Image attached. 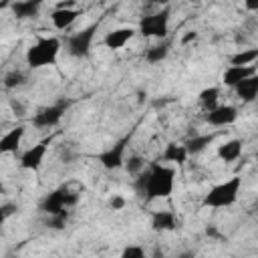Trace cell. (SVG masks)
Here are the masks:
<instances>
[{
    "label": "cell",
    "mask_w": 258,
    "mask_h": 258,
    "mask_svg": "<svg viewBox=\"0 0 258 258\" xmlns=\"http://www.w3.org/2000/svg\"><path fill=\"white\" fill-rule=\"evenodd\" d=\"M133 185H135L137 196L143 198L145 202L169 198L173 194V185H175V169L155 161L137 175Z\"/></svg>",
    "instance_id": "cell-1"
},
{
    "label": "cell",
    "mask_w": 258,
    "mask_h": 258,
    "mask_svg": "<svg viewBox=\"0 0 258 258\" xmlns=\"http://www.w3.org/2000/svg\"><path fill=\"white\" fill-rule=\"evenodd\" d=\"M240 187H242V177L234 175L226 181L216 183L214 187H210L202 200V208H212V210H220V208H230L236 204L238 196H240Z\"/></svg>",
    "instance_id": "cell-2"
},
{
    "label": "cell",
    "mask_w": 258,
    "mask_h": 258,
    "mask_svg": "<svg viewBox=\"0 0 258 258\" xmlns=\"http://www.w3.org/2000/svg\"><path fill=\"white\" fill-rule=\"evenodd\" d=\"M60 52V40L56 36H40L26 48V64L30 69H42L56 62Z\"/></svg>",
    "instance_id": "cell-3"
},
{
    "label": "cell",
    "mask_w": 258,
    "mask_h": 258,
    "mask_svg": "<svg viewBox=\"0 0 258 258\" xmlns=\"http://www.w3.org/2000/svg\"><path fill=\"white\" fill-rule=\"evenodd\" d=\"M169 8H161L157 12L145 14L139 18L137 30L145 36V38H165L167 30H169Z\"/></svg>",
    "instance_id": "cell-4"
},
{
    "label": "cell",
    "mask_w": 258,
    "mask_h": 258,
    "mask_svg": "<svg viewBox=\"0 0 258 258\" xmlns=\"http://www.w3.org/2000/svg\"><path fill=\"white\" fill-rule=\"evenodd\" d=\"M99 30V20L97 22H91L89 26L77 30L75 34L69 36L67 40V52L75 58H85L89 52H91V46H93V38Z\"/></svg>",
    "instance_id": "cell-5"
},
{
    "label": "cell",
    "mask_w": 258,
    "mask_h": 258,
    "mask_svg": "<svg viewBox=\"0 0 258 258\" xmlns=\"http://www.w3.org/2000/svg\"><path fill=\"white\" fill-rule=\"evenodd\" d=\"M77 202H79V194L71 191L69 185H60V187L52 189L50 194H46V198L40 204V210L48 216H54L67 208H73Z\"/></svg>",
    "instance_id": "cell-6"
},
{
    "label": "cell",
    "mask_w": 258,
    "mask_h": 258,
    "mask_svg": "<svg viewBox=\"0 0 258 258\" xmlns=\"http://www.w3.org/2000/svg\"><path fill=\"white\" fill-rule=\"evenodd\" d=\"M69 109V101H58L54 105L42 107L34 113L32 117V125L40 127V129H48V127H56L60 123V119L64 117V111Z\"/></svg>",
    "instance_id": "cell-7"
},
{
    "label": "cell",
    "mask_w": 258,
    "mask_h": 258,
    "mask_svg": "<svg viewBox=\"0 0 258 258\" xmlns=\"http://www.w3.org/2000/svg\"><path fill=\"white\" fill-rule=\"evenodd\" d=\"M131 137H133V131L131 133H127V135H123L119 141H115L109 149H105V151H101L99 153V161H101V165L105 167V169H119L121 165H123V161H125V149H127V143L131 141Z\"/></svg>",
    "instance_id": "cell-8"
},
{
    "label": "cell",
    "mask_w": 258,
    "mask_h": 258,
    "mask_svg": "<svg viewBox=\"0 0 258 258\" xmlns=\"http://www.w3.org/2000/svg\"><path fill=\"white\" fill-rule=\"evenodd\" d=\"M48 145H50V137L40 139L36 145L28 147V149L20 155V167H22V169H28V171H36V169L42 165V161H44V155H46V151H48Z\"/></svg>",
    "instance_id": "cell-9"
},
{
    "label": "cell",
    "mask_w": 258,
    "mask_h": 258,
    "mask_svg": "<svg viewBox=\"0 0 258 258\" xmlns=\"http://www.w3.org/2000/svg\"><path fill=\"white\" fill-rule=\"evenodd\" d=\"M238 119V109L234 105H218L216 109L206 113V121L212 127H226Z\"/></svg>",
    "instance_id": "cell-10"
},
{
    "label": "cell",
    "mask_w": 258,
    "mask_h": 258,
    "mask_svg": "<svg viewBox=\"0 0 258 258\" xmlns=\"http://www.w3.org/2000/svg\"><path fill=\"white\" fill-rule=\"evenodd\" d=\"M135 36V28L131 26H121V28H115V30H109L103 38V44L111 50H119L123 48L131 38Z\"/></svg>",
    "instance_id": "cell-11"
},
{
    "label": "cell",
    "mask_w": 258,
    "mask_h": 258,
    "mask_svg": "<svg viewBox=\"0 0 258 258\" xmlns=\"http://www.w3.org/2000/svg\"><path fill=\"white\" fill-rule=\"evenodd\" d=\"M177 228L175 214L169 210H155L151 212V230L153 232H171Z\"/></svg>",
    "instance_id": "cell-12"
},
{
    "label": "cell",
    "mask_w": 258,
    "mask_h": 258,
    "mask_svg": "<svg viewBox=\"0 0 258 258\" xmlns=\"http://www.w3.org/2000/svg\"><path fill=\"white\" fill-rule=\"evenodd\" d=\"M24 137V125H16L0 137V153H16Z\"/></svg>",
    "instance_id": "cell-13"
},
{
    "label": "cell",
    "mask_w": 258,
    "mask_h": 258,
    "mask_svg": "<svg viewBox=\"0 0 258 258\" xmlns=\"http://www.w3.org/2000/svg\"><path fill=\"white\" fill-rule=\"evenodd\" d=\"M252 75H256V67L254 64H250V67H228L224 71V75H222V83L226 87L234 89L240 81H244V79H248Z\"/></svg>",
    "instance_id": "cell-14"
},
{
    "label": "cell",
    "mask_w": 258,
    "mask_h": 258,
    "mask_svg": "<svg viewBox=\"0 0 258 258\" xmlns=\"http://www.w3.org/2000/svg\"><path fill=\"white\" fill-rule=\"evenodd\" d=\"M79 16H81V10H79V8H54L52 14H50V20H52L54 28L64 30V28H69Z\"/></svg>",
    "instance_id": "cell-15"
},
{
    "label": "cell",
    "mask_w": 258,
    "mask_h": 258,
    "mask_svg": "<svg viewBox=\"0 0 258 258\" xmlns=\"http://www.w3.org/2000/svg\"><path fill=\"white\" fill-rule=\"evenodd\" d=\"M10 8H12V14L18 20L36 18L38 16V10H40V2L38 0H18V2H12Z\"/></svg>",
    "instance_id": "cell-16"
},
{
    "label": "cell",
    "mask_w": 258,
    "mask_h": 258,
    "mask_svg": "<svg viewBox=\"0 0 258 258\" xmlns=\"http://www.w3.org/2000/svg\"><path fill=\"white\" fill-rule=\"evenodd\" d=\"M238 99H242L244 103H252L256 97H258V75H252L244 81H240L236 87H234Z\"/></svg>",
    "instance_id": "cell-17"
},
{
    "label": "cell",
    "mask_w": 258,
    "mask_h": 258,
    "mask_svg": "<svg viewBox=\"0 0 258 258\" xmlns=\"http://www.w3.org/2000/svg\"><path fill=\"white\" fill-rule=\"evenodd\" d=\"M242 147H244L242 139H230V141L218 145V157L226 163H232L242 155Z\"/></svg>",
    "instance_id": "cell-18"
},
{
    "label": "cell",
    "mask_w": 258,
    "mask_h": 258,
    "mask_svg": "<svg viewBox=\"0 0 258 258\" xmlns=\"http://www.w3.org/2000/svg\"><path fill=\"white\" fill-rule=\"evenodd\" d=\"M187 157H189V155H187V151H185L183 143H175V141H169V143L165 145L163 153H161V159H163V161L177 163V165L185 163V159H187ZM161 159H159V161H161Z\"/></svg>",
    "instance_id": "cell-19"
},
{
    "label": "cell",
    "mask_w": 258,
    "mask_h": 258,
    "mask_svg": "<svg viewBox=\"0 0 258 258\" xmlns=\"http://www.w3.org/2000/svg\"><path fill=\"white\" fill-rule=\"evenodd\" d=\"M214 139H216V133L194 135V137H189V139L183 141V147H185L187 155H198V153H202L210 143H214Z\"/></svg>",
    "instance_id": "cell-20"
},
{
    "label": "cell",
    "mask_w": 258,
    "mask_h": 258,
    "mask_svg": "<svg viewBox=\"0 0 258 258\" xmlns=\"http://www.w3.org/2000/svg\"><path fill=\"white\" fill-rule=\"evenodd\" d=\"M169 46H171L169 40H163V42H159V44L149 46V48L145 50V60L151 62V64H157V62L165 60L167 54H169Z\"/></svg>",
    "instance_id": "cell-21"
},
{
    "label": "cell",
    "mask_w": 258,
    "mask_h": 258,
    "mask_svg": "<svg viewBox=\"0 0 258 258\" xmlns=\"http://www.w3.org/2000/svg\"><path fill=\"white\" fill-rule=\"evenodd\" d=\"M198 99H200L202 109L208 113V111H212V109H216V107H218L220 89H218V87H208V89H204V91L198 95Z\"/></svg>",
    "instance_id": "cell-22"
},
{
    "label": "cell",
    "mask_w": 258,
    "mask_h": 258,
    "mask_svg": "<svg viewBox=\"0 0 258 258\" xmlns=\"http://www.w3.org/2000/svg\"><path fill=\"white\" fill-rule=\"evenodd\" d=\"M256 58H258V48L238 50L236 54L230 56V67H250Z\"/></svg>",
    "instance_id": "cell-23"
},
{
    "label": "cell",
    "mask_w": 258,
    "mask_h": 258,
    "mask_svg": "<svg viewBox=\"0 0 258 258\" xmlns=\"http://www.w3.org/2000/svg\"><path fill=\"white\" fill-rule=\"evenodd\" d=\"M123 167L129 175H139L143 169H145V159L141 155H131L129 159L123 161Z\"/></svg>",
    "instance_id": "cell-24"
},
{
    "label": "cell",
    "mask_w": 258,
    "mask_h": 258,
    "mask_svg": "<svg viewBox=\"0 0 258 258\" xmlns=\"http://www.w3.org/2000/svg\"><path fill=\"white\" fill-rule=\"evenodd\" d=\"M26 83V75L22 71H10L6 77H4V87L6 89H18Z\"/></svg>",
    "instance_id": "cell-25"
},
{
    "label": "cell",
    "mask_w": 258,
    "mask_h": 258,
    "mask_svg": "<svg viewBox=\"0 0 258 258\" xmlns=\"http://www.w3.org/2000/svg\"><path fill=\"white\" fill-rule=\"evenodd\" d=\"M67 220H69V210H62V212H58L54 216H48L46 226L52 228V230H62L64 224H67Z\"/></svg>",
    "instance_id": "cell-26"
},
{
    "label": "cell",
    "mask_w": 258,
    "mask_h": 258,
    "mask_svg": "<svg viewBox=\"0 0 258 258\" xmlns=\"http://www.w3.org/2000/svg\"><path fill=\"white\" fill-rule=\"evenodd\" d=\"M119 258H147V252L139 244H129V246L123 248V252H121Z\"/></svg>",
    "instance_id": "cell-27"
},
{
    "label": "cell",
    "mask_w": 258,
    "mask_h": 258,
    "mask_svg": "<svg viewBox=\"0 0 258 258\" xmlns=\"http://www.w3.org/2000/svg\"><path fill=\"white\" fill-rule=\"evenodd\" d=\"M16 212V206L14 204H0V226Z\"/></svg>",
    "instance_id": "cell-28"
},
{
    "label": "cell",
    "mask_w": 258,
    "mask_h": 258,
    "mask_svg": "<svg viewBox=\"0 0 258 258\" xmlns=\"http://www.w3.org/2000/svg\"><path fill=\"white\" fill-rule=\"evenodd\" d=\"M10 109H12V113H14L16 117H24V113H26L24 105H22L20 101H16V99H12V101H10Z\"/></svg>",
    "instance_id": "cell-29"
},
{
    "label": "cell",
    "mask_w": 258,
    "mask_h": 258,
    "mask_svg": "<svg viewBox=\"0 0 258 258\" xmlns=\"http://www.w3.org/2000/svg\"><path fill=\"white\" fill-rule=\"evenodd\" d=\"M109 206H111L113 210H123V208H125V198H121V196H113L111 202H109Z\"/></svg>",
    "instance_id": "cell-30"
},
{
    "label": "cell",
    "mask_w": 258,
    "mask_h": 258,
    "mask_svg": "<svg viewBox=\"0 0 258 258\" xmlns=\"http://www.w3.org/2000/svg\"><path fill=\"white\" fill-rule=\"evenodd\" d=\"M206 234H208L210 238H220V232L216 230V226H214V224H210V226L206 228Z\"/></svg>",
    "instance_id": "cell-31"
},
{
    "label": "cell",
    "mask_w": 258,
    "mask_h": 258,
    "mask_svg": "<svg viewBox=\"0 0 258 258\" xmlns=\"http://www.w3.org/2000/svg\"><path fill=\"white\" fill-rule=\"evenodd\" d=\"M196 36H198L196 32H187V34H183V38H181V42H183V44H187V42H191V40H196Z\"/></svg>",
    "instance_id": "cell-32"
},
{
    "label": "cell",
    "mask_w": 258,
    "mask_h": 258,
    "mask_svg": "<svg viewBox=\"0 0 258 258\" xmlns=\"http://www.w3.org/2000/svg\"><path fill=\"white\" fill-rule=\"evenodd\" d=\"M177 258H196V250H183V252H179Z\"/></svg>",
    "instance_id": "cell-33"
},
{
    "label": "cell",
    "mask_w": 258,
    "mask_h": 258,
    "mask_svg": "<svg viewBox=\"0 0 258 258\" xmlns=\"http://www.w3.org/2000/svg\"><path fill=\"white\" fill-rule=\"evenodd\" d=\"M153 258H163V250H159V246H155V250H153Z\"/></svg>",
    "instance_id": "cell-34"
},
{
    "label": "cell",
    "mask_w": 258,
    "mask_h": 258,
    "mask_svg": "<svg viewBox=\"0 0 258 258\" xmlns=\"http://www.w3.org/2000/svg\"><path fill=\"white\" fill-rule=\"evenodd\" d=\"M0 194H6V187H4L2 183H0Z\"/></svg>",
    "instance_id": "cell-35"
},
{
    "label": "cell",
    "mask_w": 258,
    "mask_h": 258,
    "mask_svg": "<svg viewBox=\"0 0 258 258\" xmlns=\"http://www.w3.org/2000/svg\"><path fill=\"white\" fill-rule=\"evenodd\" d=\"M6 258H14V256H10V254H8V256H6Z\"/></svg>",
    "instance_id": "cell-36"
}]
</instances>
